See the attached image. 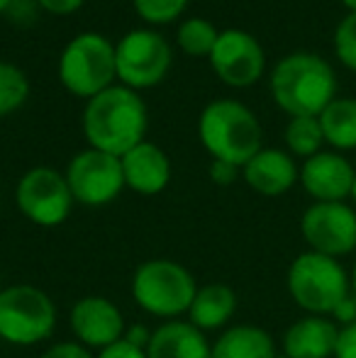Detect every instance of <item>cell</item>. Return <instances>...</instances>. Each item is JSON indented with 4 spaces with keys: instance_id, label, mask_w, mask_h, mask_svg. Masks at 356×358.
I'll return each mask as SVG.
<instances>
[{
    "instance_id": "4",
    "label": "cell",
    "mask_w": 356,
    "mask_h": 358,
    "mask_svg": "<svg viewBox=\"0 0 356 358\" xmlns=\"http://www.w3.org/2000/svg\"><path fill=\"white\" fill-rule=\"evenodd\" d=\"M288 295L305 315L332 317L334 310L352 295L349 271L342 261L303 251L293 259L285 275Z\"/></svg>"
},
{
    "instance_id": "23",
    "label": "cell",
    "mask_w": 356,
    "mask_h": 358,
    "mask_svg": "<svg viewBox=\"0 0 356 358\" xmlns=\"http://www.w3.org/2000/svg\"><path fill=\"white\" fill-rule=\"evenodd\" d=\"M220 32L210 20L205 17H188L178 24V32H176V42L180 47V52L188 54V57L195 59H203L213 54L215 42H218Z\"/></svg>"
},
{
    "instance_id": "9",
    "label": "cell",
    "mask_w": 356,
    "mask_h": 358,
    "mask_svg": "<svg viewBox=\"0 0 356 358\" xmlns=\"http://www.w3.org/2000/svg\"><path fill=\"white\" fill-rule=\"evenodd\" d=\"M15 203L32 224L59 227L69 220L76 200L69 190L66 176L49 166H34L17 180Z\"/></svg>"
},
{
    "instance_id": "17",
    "label": "cell",
    "mask_w": 356,
    "mask_h": 358,
    "mask_svg": "<svg viewBox=\"0 0 356 358\" xmlns=\"http://www.w3.org/2000/svg\"><path fill=\"white\" fill-rule=\"evenodd\" d=\"M339 324L332 317L305 315L285 329L280 354L288 358H334Z\"/></svg>"
},
{
    "instance_id": "18",
    "label": "cell",
    "mask_w": 356,
    "mask_h": 358,
    "mask_svg": "<svg viewBox=\"0 0 356 358\" xmlns=\"http://www.w3.org/2000/svg\"><path fill=\"white\" fill-rule=\"evenodd\" d=\"M147 358H213V344L188 320H169L152 331Z\"/></svg>"
},
{
    "instance_id": "3",
    "label": "cell",
    "mask_w": 356,
    "mask_h": 358,
    "mask_svg": "<svg viewBox=\"0 0 356 358\" xmlns=\"http://www.w3.org/2000/svg\"><path fill=\"white\" fill-rule=\"evenodd\" d=\"M198 137L213 161L242 169L264 149V129L259 117L239 100H213L198 120Z\"/></svg>"
},
{
    "instance_id": "19",
    "label": "cell",
    "mask_w": 356,
    "mask_h": 358,
    "mask_svg": "<svg viewBox=\"0 0 356 358\" xmlns=\"http://www.w3.org/2000/svg\"><path fill=\"white\" fill-rule=\"evenodd\" d=\"M234 312H237V292L225 283H208L198 287L185 320L208 334V331L227 329Z\"/></svg>"
},
{
    "instance_id": "36",
    "label": "cell",
    "mask_w": 356,
    "mask_h": 358,
    "mask_svg": "<svg viewBox=\"0 0 356 358\" xmlns=\"http://www.w3.org/2000/svg\"><path fill=\"white\" fill-rule=\"evenodd\" d=\"M10 0H0V15H5V10H8Z\"/></svg>"
},
{
    "instance_id": "14",
    "label": "cell",
    "mask_w": 356,
    "mask_h": 358,
    "mask_svg": "<svg viewBox=\"0 0 356 358\" xmlns=\"http://www.w3.org/2000/svg\"><path fill=\"white\" fill-rule=\"evenodd\" d=\"M356 169L352 161L339 151H320L300 166L303 190L315 203H347L352 200Z\"/></svg>"
},
{
    "instance_id": "15",
    "label": "cell",
    "mask_w": 356,
    "mask_h": 358,
    "mask_svg": "<svg viewBox=\"0 0 356 358\" xmlns=\"http://www.w3.org/2000/svg\"><path fill=\"white\" fill-rule=\"evenodd\" d=\"M242 178L254 193L278 198L300 180V169L288 151L264 146L257 156H252V161L242 166Z\"/></svg>"
},
{
    "instance_id": "37",
    "label": "cell",
    "mask_w": 356,
    "mask_h": 358,
    "mask_svg": "<svg viewBox=\"0 0 356 358\" xmlns=\"http://www.w3.org/2000/svg\"><path fill=\"white\" fill-rule=\"evenodd\" d=\"M352 203H354V210H356V180H354V190H352Z\"/></svg>"
},
{
    "instance_id": "33",
    "label": "cell",
    "mask_w": 356,
    "mask_h": 358,
    "mask_svg": "<svg viewBox=\"0 0 356 358\" xmlns=\"http://www.w3.org/2000/svg\"><path fill=\"white\" fill-rule=\"evenodd\" d=\"M124 339H127L129 344L139 346V349H147V346H149V339H152V329H147L144 324L127 327V331H124Z\"/></svg>"
},
{
    "instance_id": "27",
    "label": "cell",
    "mask_w": 356,
    "mask_h": 358,
    "mask_svg": "<svg viewBox=\"0 0 356 358\" xmlns=\"http://www.w3.org/2000/svg\"><path fill=\"white\" fill-rule=\"evenodd\" d=\"M39 3L37 0H10L8 10H5V17L10 20L17 27H29L39 20Z\"/></svg>"
},
{
    "instance_id": "16",
    "label": "cell",
    "mask_w": 356,
    "mask_h": 358,
    "mask_svg": "<svg viewBox=\"0 0 356 358\" xmlns=\"http://www.w3.org/2000/svg\"><path fill=\"white\" fill-rule=\"evenodd\" d=\"M122 161L124 185L139 195H159L171 183V159L162 146L144 139L134 149H129Z\"/></svg>"
},
{
    "instance_id": "28",
    "label": "cell",
    "mask_w": 356,
    "mask_h": 358,
    "mask_svg": "<svg viewBox=\"0 0 356 358\" xmlns=\"http://www.w3.org/2000/svg\"><path fill=\"white\" fill-rule=\"evenodd\" d=\"M39 358H95V354L78 341H57L44 351Z\"/></svg>"
},
{
    "instance_id": "24",
    "label": "cell",
    "mask_w": 356,
    "mask_h": 358,
    "mask_svg": "<svg viewBox=\"0 0 356 358\" xmlns=\"http://www.w3.org/2000/svg\"><path fill=\"white\" fill-rule=\"evenodd\" d=\"M29 98V80L20 66L0 62V117L17 113Z\"/></svg>"
},
{
    "instance_id": "39",
    "label": "cell",
    "mask_w": 356,
    "mask_h": 358,
    "mask_svg": "<svg viewBox=\"0 0 356 358\" xmlns=\"http://www.w3.org/2000/svg\"><path fill=\"white\" fill-rule=\"evenodd\" d=\"M0 290H3V285H0Z\"/></svg>"
},
{
    "instance_id": "7",
    "label": "cell",
    "mask_w": 356,
    "mask_h": 358,
    "mask_svg": "<svg viewBox=\"0 0 356 358\" xmlns=\"http://www.w3.org/2000/svg\"><path fill=\"white\" fill-rule=\"evenodd\" d=\"M57 305L37 285L0 290V339L13 346H37L57 329Z\"/></svg>"
},
{
    "instance_id": "6",
    "label": "cell",
    "mask_w": 356,
    "mask_h": 358,
    "mask_svg": "<svg viewBox=\"0 0 356 358\" xmlns=\"http://www.w3.org/2000/svg\"><path fill=\"white\" fill-rule=\"evenodd\" d=\"M115 44L105 34H76L64 47L59 59V80L71 95L90 100L115 85Z\"/></svg>"
},
{
    "instance_id": "8",
    "label": "cell",
    "mask_w": 356,
    "mask_h": 358,
    "mask_svg": "<svg viewBox=\"0 0 356 358\" xmlns=\"http://www.w3.org/2000/svg\"><path fill=\"white\" fill-rule=\"evenodd\" d=\"M115 69L127 88H152L171 69V47L154 29H132L115 44Z\"/></svg>"
},
{
    "instance_id": "35",
    "label": "cell",
    "mask_w": 356,
    "mask_h": 358,
    "mask_svg": "<svg viewBox=\"0 0 356 358\" xmlns=\"http://www.w3.org/2000/svg\"><path fill=\"white\" fill-rule=\"evenodd\" d=\"M342 5L349 10V13H356V0H342Z\"/></svg>"
},
{
    "instance_id": "38",
    "label": "cell",
    "mask_w": 356,
    "mask_h": 358,
    "mask_svg": "<svg viewBox=\"0 0 356 358\" xmlns=\"http://www.w3.org/2000/svg\"><path fill=\"white\" fill-rule=\"evenodd\" d=\"M276 358H288V356H283V354H278V356H276Z\"/></svg>"
},
{
    "instance_id": "2",
    "label": "cell",
    "mask_w": 356,
    "mask_h": 358,
    "mask_svg": "<svg viewBox=\"0 0 356 358\" xmlns=\"http://www.w3.org/2000/svg\"><path fill=\"white\" fill-rule=\"evenodd\" d=\"M271 98L288 117H320L337 98V73L327 59L313 52H293L271 71Z\"/></svg>"
},
{
    "instance_id": "21",
    "label": "cell",
    "mask_w": 356,
    "mask_h": 358,
    "mask_svg": "<svg viewBox=\"0 0 356 358\" xmlns=\"http://www.w3.org/2000/svg\"><path fill=\"white\" fill-rule=\"evenodd\" d=\"M325 144L332 151H354L356 149V98H334L320 115Z\"/></svg>"
},
{
    "instance_id": "10",
    "label": "cell",
    "mask_w": 356,
    "mask_h": 358,
    "mask_svg": "<svg viewBox=\"0 0 356 358\" xmlns=\"http://www.w3.org/2000/svg\"><path fill=\"white\" fill-rule=\"evenodd\" d=\"M66 183L73 200L86 208L110 205L127 185H124L122 161L120 156L105 154L98 149H83L69 161Z\"/></svg>"
},
{
    "instance_id": "26",
    "label": "cell",
    "mask_w": 356,
    "mask_h": 358,
    "mask_svg": "<svg viewBox=\"0 0 356 358\" xmlns=\"http://www.w3.org/2000/svg\"><path fill=\"white\" fill-rule=\"evenodd\" d=\"M334 54L344 69L356 73V13H347L334 29Z\"/></svg>"
},
{
    "instance_id": "31",
    "label": "cell",
    "mask_w": 356,
    "mask_h": 358,
    "mask_svg": "<svg viewBox=\"0 0 356 358\" xmlns=\"http://www.w3.org/2000/svg\"><path fill=\"white\" fill-rule=\"evenodd\" d=\"M239 173H242V169L227 164V161H213L210 164V178L218 185H232Z\"/></svg>"
},
{
    "instance_id": "29",
    "label": "cell",
    "mask_w": 356,
    "mask_h": 358,
    "mask_svg": "<svg viewBox=\"0 0 356 358\" xmlns=\"http://www.w3.org/2000/svg\"><path fill=\"white\" fill-rule=\"evenodd\" d=\"M95 358H147V349H139V346L129 344L127 339H120L118 344L98 351Z\"/></svg>"
},
{
    "instance_id": "25",
    "label": "cell",
    "mask_w": 356,
    "mask_h": 358,
    "mask_svg": "<svg viewBox=\"0 0 356 358\" xmlns=\"http://www.w3.org/2000/svg\"><path fill=\"white\" fill-rule=\"evenodd\" d=\"M137 15L149 24H169L180 17L188 0H132Z\"/></svg>"
},
{
    "instance_id": "32",
    "label": "cell",
    "mask_w": 356,
    "mask_h": 358,
    "mask_svg": "<svg viewBox=\"0 0 356 358\" xmlns=\"http://www.w3.org/2000/svg\"><path fill=\"white\" fill-rule=\"evenodd\" d=\"M39 8L44 13H52V15H71L81 8L86 0H37Z\"/></svg>"
},
{
    "instance_id": "34",
    "label": "cell",
    "mask_w": 356,
    "mask_h": 358,
    "mask_svg": "<svg viewBox=\"0 0 356 358\" xmlns=\"http://www.w3.org/2000/svg\"><path fill=\"white\" fill-rule=\"evenodd\" d=\"M349 283H352V292L356 295V261H354L352 271H349Z\"/></svg>"
},
{
    "instance_id": "30",
    "label": "cell",
    "mask_w": 356,
    "mask_h": 358,
    "mask_svg": "<svg viewBox=\"0 0 356 358\" xmlns=\"http://www.w3.org/2000/svg\"><path fill=\"white\" fill-rule=\"evenodd\" d=\"M334 358H356V322L347 327H339V339Z\"/></svg>"
},
{
    "instance_id": "20",
    "label": "cell",
    "mask_w": 356,
    "mask_h": 358,
    "mask_svg": "<svg viewBox=\"0 0 356 358\" xmlns=\"http://www.w3.org/2000/svg\"><path fill=\"white\" fill-rule=\"evenodd\" d=\"M276 341L257 324H234L213 341V358H276Z\"/></svg>"
},
{
    "instance_id": "1",
    "label": "cell",
    "mask_w": 356,
    "mask_h": 358,
    "mask_svg": "<svg viewBox=\"0 0 356 358\" xmlns=\"http://www.w3.org/2000/svg\"><path fill=\"white\" fill-rule=\"evenodd\" d=\"M149 113L142 95L127 85H110L90 98L83 110V134L90 149L124 156L144 142Z\"/></svg>"
},
{
    "instance_id": "22",
    "label": "cell",
    "mask_w": 356,
    "mask_h": 358,
    "mask_svg": "<svg viewBox=\"0 0 356 358\" xmlns=\"http://www.w3.org/2000/svg\"><path fill=\"white\" fill-rule=\"evenodd\" d=\"M285 146H288L290 156H300V159H310V156L320 154L325 146V134L320 117H290L285 124Z\"/></svg>"
},
{
    "instance_id": "12",
    "label": "cell",
    "mask_w": 356,
    "mask_h": 358,
    "mask_svg": "<svg viewBox=\"0 0 356 358\" xmlns=\"http://www.w3.org/2000/svg\"><path fill=\"white\" fill-rule=\"evenodd\" d=\"M210 64L222 83L232 88H247L266 71V54L252 32L232 27L220 32L210 54Z\"/></svg>"
},
{
    "instance_id": "13",
    "label": "cell",
    "mask_w": 356,
    "mask_h": 358,
    "mask_svg": "<svg viewBox=\"0 0 356 358\" xmlns=\"http://www.w3.org/2000/svg\"><path fill=\"white\" fill-rule=\"evenodd\" d=\"M69 327L73 331V341L90 351H103L118 344L127 331L122 310L103 295L81 297L69 312Z\"/></svg>"
},
{
    "instance_id": "11",
    "label": "cell",
    "mask_w": 356,
    "mask_h": 358,
    "mask_svg": "<svg viewBox=\"0 0 356 358\" xmlns=\"http://www.w3.org/2000/svg\"><path fill=\"white\" fill-rule=\"evenodd\" d=\"M308 251L344 259L356 251V210L349 203H313L300 217Z\"/></svg>"
},
{
    "instance_id": "5",
    "label": "cell",
    "mask_w": 356,
    "mask_h": 358,
    "mask_svg": "<svg viewBox=\"0 0 356 358\" xmlns=\"http://www.w3.org/2000/svg\"><path fill=\"white\" fill-rule=\"evenodd\" d=\"M198 287L193 273L173 259H149L132 273V297L139 310L166 322L188 315Z\"/></svg>"
}]
</instances>
